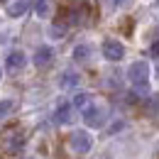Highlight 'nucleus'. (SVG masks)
<instances>
[{"instance_id": "nucleus-10", "label": "nucleus", "mask_w": 159, "mask_h": 159, "mask_svg": "<svg viewBox=\"0 0 159 159\" xmlns=\"http://www.w3.org/2000/svg\"><path fill=\"white\" fill-rule=\"evenodd\" d=\"M79 83H81V76L76 74V71H66V74L59 79V86H61V88H76Z\"/></svg>"}, {"instance_id": "nucleus-2", "label": "nucleus", "mask_w": 159, "mask_h": 159, "mask_svg": "<svg viewBox=\"0 0 159 159\" xmlns=\"http://www.w3.org/2000/svg\"><path fill=\"white\" fill-rule=\"evenodd\" d=\"M127 79H130V83H132L137 91H147V86H149V64H147V61H135V64H130Z\"/></svg>"}, {"instance_id": "nucleus-4", "label": "nucleus", "mask_w": 159, "mask_h": 159, "mask_svg": "<svg viewBox=\"0 0 159 159\" xmlns=\"http://www.w3.org/2000/svg\"><path fill=\"white\" fill-rule=\"evenodd\" d=\"M69 147H71V152H76V154H86V152L93 147V137H91L86 130H76V132H71V137H69Z\"/></svg>"}, {"instance_id": "nucleus-19", "label": "nucleus", "mask_w": 159, "mask_h": 159, "mask_svg": "<svg viewBox=\"0 0 159 159\" xmlns=\"http://www.w3.org/2000/svg\"><path fill=\"white\" fill-rule=\"evenodd\" d=\"M0 76H2V69H0Z\"/></svg>"}, {"instance_id": "nucleus-15", "label": "nucleus", "mask_w": 159, "mask_h": 159, "mask_svg": "<svg viewBox=\"0 0 159 159\" xmlns=\"http://www.w3.org/2000/svg\"><path fill=\"white\" fill-rule=\"evenodd\" d=\"M64 32H66V30H64V25H61V22H57V25L49 30V34H52V37H57V39H59V37H64Z\"/></svg>"}, {"instance_id": "nucleus-7", "label": "nucleus", "mask_w": 159, "mask_h": 159, "mask_svg": "<svg viewBox=\"0 0 159 159\" xmlns=\"http://www.w3.org/2000/svg\"><path fill=\"white\" fill-rule=\"evenodd\" d=\"M52 59H54V49H52V47H47V44H44V47H39V49H37V52H34V66H47V64H52Z\"/></svg>"}, {"instance_id": "nucleus-3", "label": "nucleus", "mask_w": 159, "mask_h": 159, "mask_svg": "<svg viewBox=\"0 0 159 159\" xmlns=\"http://www.w3.org/2000/svg\"><path fill=\"white\" fill-rule=\"evenodd\" d=\"M105 118H108V113H105L103 105L88 103V105L83 108V122H86L88 127H103V125H105Z\"/></svg>"}, {"instance_id": "nucleus-18", "label": "nucleus", "mask_w": 159, "mask_h": 159, "mask_svg": "<svg viewBox=\"0 0 159 159\" xmlns=\"http://www.w3.org/2000/svg\"><path fill=\"white\" fill-rule=\"evenodd\" d=\"M27 159H37V157H27Z\"/></svg>"}, {"instance_id": "nucleus-1", "label": "nucleus", "mask_w": 159, "mask_h": 159, "mask_svg": "<svg viewBox=\"0 0 159 159\" xmlns=\"http://www.w3.org/2000/svg\"><path fill=\"white\" fill-rule=\"evenodd\" d=\"M25 142H27V135H25V130L17 127V125H15V127H7V130L0 135V147H2V152H5L7 157L20 154Z\"/></svg>"}, {"instance_id": "nucleus-12", "label": "nucleus", "mask_w": 159, "mask_h": 159, "mask_svg": "<svg viewBox=\"0 0 159 159\" xmlns=\"http://www.w3.org/2000/svg\"><path fill=\"white\" fill-rule=\"evenodd\" d=\"M88 57H91V47H88V44H79V47L74 49V59L76 61H86Z\"/></svg>"}, {"instance_id": "nucleus-11", "label": "nucleus", "mask_w": 159, "mask_h": 159, "mask_svg": "<svg viewBox=\"0 0 159 159\" xmlns=\"http://www.w3.org/2000/svg\"><path fill=\"white\" fill-rule=\"evenodd\" d=\"M34 12H37L39 17H49V15H52V0H37Z\"/></svg>"}, {"instance_id": "nucleus-5", "label": "nucleus", "mask_w": 159, "mask_h": 159, "mask_svg": "<svg viewBox=\"0 0 159 159\" xmlns=\"http://www.w3.org/2000/svg\"><path fill=\"white\" fill-rule=\"evenodd\" d=\"M103 57L108 61H120L125 57V47H122V42L118 39H105L103 42Z\"/></svg>"}, {"instance_id": "nucleus-8", "label": "nucleus", "mask_w": 159, "mask_h": 159, "mask_svg": "<svg viewBox=\"0 0 159 159\" xmlns=\"http://www.w3.org/2000/svg\"><path fill=\"white\" fill-rule=\"evenodd\" d=\"M71 108H74L71 103H61L59 108H57V113H54V120H57L59 125H69L71 118H74V115H71Z\"/></svg>"}, {"instance_id": "nucleus-17", "label": "nucleus", "mask_w": 159, "mask_h": 159, "mask_svg": "<svg viewBox=\"0 0 159 159\" xmlns=\"http://www.w3.org/2000/svg\"><path fill=\"white\" fill-rule=\"evenodd\" d=\"M152 113H159V96L152 98Z\"/></svg>"}, {"instance_id": "nucleus-14", "label": "nucleus", "mask_w": 159, "mask_h": 159, "mask_svg": "<svg viewBox=\"0 0 159 159\" xmlns=\"http://www.w3.org/2000/svg\"><path fill=\"white\" fill-rule=\"evenodd\" d=\"M88 103H91V96H88V93H79V96L74 98V103H71V105H74V108H86Z\"/></svg>"}, {"instance_id": "nucleus-16", "label": "nucleus", "mask_w": 159, "mask_h": 159, "mask_svg": "<svg viewBox=\"0 0 159 159\" xmlns=\"http://www.w3.org/2000/svg\"><path fill=\"white\" fill-rule=\"evenodd\" d=\"M125 2H127V0H108V5H110L113 10H115V7H120V5H125Z\"/></svg>"}, {"instance_id": "nucleus-6", "label": "nucleus", "mask_w": 159, "mask_h": 159, "mask_svg": "<svg viewBox=\"0 0 159 159\" xmlns=\"http://www.w3.org/2000/svg\"><path fill=\"white\" fill-rule=\"evenodd\" d=\"M25 64H27V57H25V52H20V49L10 52V54H7V59H5L7 71H20V69H25Z\"/></svg>"}, {"instance_id": "nucleus-13", "label": "nucleus", "mask_w": 159, "mask_h": 159, "mask_svg": "<svg viewBox=\"0 0 159 159\" xmlns=\"http://www.w3.org/2000/svg\"><path fill=\"white\" fill-rule=\"evenodd\" d=\"M12 108H15V100H10V98L0 100V120L5 118V115H10V113H12Z\"/></svg>"}, {"instance_id": "nucleus-9", "label": "nucleus", "mask_w": 159, "mask_h": 159, "mask_svg": "<svg viewBox=\"0 0 159 159\" xmlns=\"http://www.w3.org/2000/svg\"><path fill=\"white\" fill-rule=\"evenodd\" d=\"M30 5H32V0H17V2H12V5L7 7V15H10V17H22V15L30 10Z\"/></svg>"}]
</instances>
